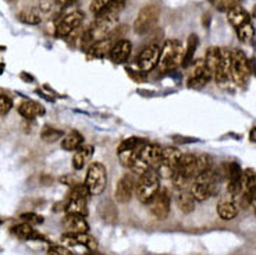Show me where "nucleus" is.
<instances>
[{
  "mask_svg": "<svg viewBox=\"0 0 256 255\" xmlns=\"http://www.w3.org/2000/svg\"><path fill=\"white\" fill-rule=\"evenodd\" d=\"M118 26V16H95L86 31L84 32L82 45H92L98 40H102L114 32Z\"/></svg>",
  "mask_w": 256,
  "mask_h": 255,
  "instance_id": "f257e3e1",
  "label": "nucleus"
},
{
  "mask_svg": "<svg viewBox=\"0 0 256 255\" xmlns=\"http://www.w3.org/2000/svg\"><path fill=\"white\" fill-rule=\"evenodd\" d=\"M184 52H186V48L182 46L180 40H166L163 48H162L159 64H158L160 72H173L178 66L182 64Z\"/></svg>",
  "mask_w": 256,
  "mask_h": 255,
  "instance_id": "f03ea898",
  "label": "nucleus"
},
{
  "mask_svg": "<svg viewBox=\"0 0 256 255\" xmlns=\"http://www.w3.org/2000/svg\"><path fill=\"white\" fill-rule=\"evenodd\" d=\"M160 190V176L156 169L146 170L144 174L140 176V180L135 186V196L138 201L142 204H149L150 200L156 196Z\"/></svg>",
  "mask_w": 256,
  "mask_h": 255,
  "instance_id": "7ed1b4c3",
  "label": "nucleus"
},
{
  "mask_svg": "<svg viewBox=\"0 0 256 255\" xmlns=\"http://www.w3.org/2000/svg\"><path fill=\"white\" fill-rule=\"evenodd\" d=\"M162 10L158 4H146L140 10L134 21V32L136 35H146L158 26Z\"/></svg>",
  "mask_w": 256,
  "mask_h": 255,
  "instance_id": "20e7f679",
  "label": "nucleus"
},
{
  "mask_svg": "<svg viewBox=\"0 0 256 255\" xmlns=\"http://www.w3.org/2000/svg\"><path fill=\"white\" fill-rule=\"evenodd\" d=\"M85 186L92 196H98L106 190L108 186V170L100 162H92L85 177Z\"/></svg>",
  "mask_w": 256,
  "mask_h": 255,
  "instance_id": "39448f33",
  "label": "nucleus"
},
{
  "mask_svg": "<svg viewBox=\"0 0 256 255\" xmlns=\"http://www.w3.org/2000/svg\"><path fill=\"white\" fill-rule=\"evenodd\" d=\"M146 144L148 141H145L144 138L130 137L127 140H124L117 148V155H118V159H120L122 166L130 169V166L132 164V162L136 158L140 156V154H141Z\"/></svg>",
  "mask_w": 256,
  "mask_h": 255,
  "instance_id": "423d86ee",
  "label": "nucleus"
},
{
  "mask_svg": "<svg viewBox=\"0 0 256 255\" xmlns=\"http://www.w3.org/2000/svg\"><path fill=\"white\" fill-rule=\"evenodd\" d=\"M90 191L85 184H77L72 187L68 202L66 205L67 214H77V215H88V200H90Z\"/></svg>",
  "mask_w": 256,
  "mask_h": 255,
  "instance_id": "0eeeda50",
  "label": "nucleus"
},
{
  "mask_svg": "<svg viewBox=\"0 0 256 255\" xmlns=\"http://www.w3.org/2000/svg\"><path fill=\"white\" fill-rule=\"evenodd\" d=\"M181 156H182V152L176 146L163 148V156H162V160L156 168V172L159 173V176L162 178H172L177 168H178Z\"/></svg>",
  "mask_w": 256,
  "mask_h": 255,
  "instance_id": "6e6552de",
  "label": "nucleus"
},
{
  "mask_svg": "<svg viewBox=\"0 0 256 255\" xmlns=\"http://www.w3.org/2000/svg\"><path fill=\"white\" fill-rule=\"evenodd\" d=\"M231 58H232V64H231V80L241 86L244 85L248 78H250V62L246 59V56L244 54L241 50H231Z\"/></svg>",
  "mask_w": 256,
  "mask_h": 255,
  "instance_id": "1a4fd4ad",
  "label": "nucleus"
},
{
  "mask_svg": "<svg viewBox=\"0 0 256 255\" xmlns=\"http://www.w3.org/2000/svg\"><path fill=\"white\" fill-rule=\"evenodd\" d=\"M85 14L80 10L71 12V13L63 16L56 24V36L58 38H66L77 30L78 26L82 24Z\"/></svg>",
  "mask_w": 256,
  "mask_h": 255,
  "instance_id": "9d476101",
  "label": "nucleus"
},
{
  "mask_svg": "<svg viewBox=\"0 0 256 255\" xmlns=\"http://www.w3.org/2000/svg\"><path fill=\"white\" fill-rule=\"evenodd\" d=\"M160 52H162V49L156 44H150L146 48H144V50L136 58V67L144 72H152L159 64Z\"/></svg>",
  "mask_w": 256,
  "mask_h": 255,
  "instance_id": "9b49d317",
  "label": "nucleus"
},
{
  "mask_svg": "<svg viewBox=\"0 0 256 255\" xmlns=\"http://www.w3.org/2000/svg\"><path fill=\"white\" fill-rule=\"evenodd\" d=\"M170 206H172V196H170V192L166 188H160L149 202L150 212L154 214V218H158L160 220L166 219L168 216Z\"/></svg>",
  "mask_w": 256,
  "mask_h": 255,
  "instance_id": "f8f14e48",
  "label": "nucleus"
},
{
  "mask_svg": "<svg viewBox=\"0 0 256 255\" xmlns=\"http://www.w3.org/2000/svg\"><path fill=\"white\" fill-rule=\"evenodd\" d=\"M135 186H136V183H135L134 177L131 176V174H128V173H126V174L117 182V184H116V201L120 204L130 202L131 198H132V194L135 192Z\"/></svg>",
  "mask_w": 256,
  "mask_h": 255,
  "instance_id": "ddd939ff",
  "label": "nucleus"
},
{
  "mask_svg": "<svg viewBox=\"0 0 256 255\" xmlns=\"http://www.w3.org/2000/svg\"><path fill=\"white\" fill-rule=\"evenodd\" d=\"M231 64H232V58H231V50L228 49H222V58L218 66V70L214 74V81L220 86H226L231 80Z\"/></svg>",
  "mask_w": 256,
  "mask_h": 255,
  "instance_id": "4468645a",
  "label": "nucleus"
},
{
  "mask_svg": "<svg viewBox=\"0 0 256 255\" xmlns=\"http://www.w3.org/2000/svg\"><path fill=\"white\" fill-rule=\"evenodd\" d=\"M227 177H228V187L227 192L232 196L241 194V177H242V169L237 162H232L227 168Z\"/></svg>",
  "mask_w": 256,
  "mask_h": 255,
  "instance_id": "2eb2a0df",
  "label": "nucleus"
},
{
  "mask_svg": "<svg viewBox=\"0 0 256 255\" xmlns=\"http://www.w3.org/2000/svg\"><path fill=\"white\" fill-rule=\"evenodd\" d=\"M63 242H70L71 246H84L90 251L98 250V242L95 237L88 234V232L84 233H66L63 236Z\"/></svg>",
  "mask_w": 256,
  "mask_h": 255,
  "instance_id": "dca6fc26",
  "label": "nucleus"
},
{
  "mask_svg": "<svg viewBox=\"0 0 256 255\" xmlns=\"http://www.w3.org/2000/svg\"><path fill=\"white\" fill-rule=\"evenodd\" d=\"M131 50H132V44L130 40H117L112 48V50H110L109 58L114 64H122L128 60L130 54H131Z\"/></svg>",
  "mask_w": 256,
  "mask_h": 255,
  "instance_id": "f3484780",
  "label": "nucleus"
},
{
  "mask_svg": "<svg viewBox=\"0 0 256 255\" xmlns=\"http://www.w3.org/2000/svg\"><path fill=\"white\" fill-rule=\"evenodd\" d=\"M241 194L248 202H252L256 198V172L252 169H246L242 172L241 177Z\"/></svg>",
  "mask_w": 256,
  "mask_h": 255,
  "instance_id": "a211bd4d",
  "label": "nucleus"
},
{
  "mask_svg": "<svg viewBox=\"0 0 256 255\" xmlns=\"http://www.w3.org/2000/svg\"><path fill=\"white\" fill-rule=\"evenodd\" d=\"M208 82H209V78H208V76H206L204 59L196 60L195 64H194V68H192L190 80H188V86H190V88L199 90V88L205 86Z\"/></svg>",
  "mask_w": 256,
  "mask_h": 255,
  "instance_id": "6ab92c4d",
  "label": "nucleus"
},
{
  "mask_svg": "<svg viewBox=\"0 0 256 255\" xmlns=\"http://www.w3.org/2000/svg\"><path fill=\"white\" fill-rule=\"evenodd\" d=\"M216 184L213 183H202L198 180H194L190 186V192L195 198L196 202H205L206 200H209L213 192H214Z\"/></svg>",
  "mask_w": 256,
  "mask_h": 255,
  "instance_id": "aec40b11",
  "label": "nucleus"
},
{
  "mask_svg": "<svg viewBox=\"0 0 256 255\" xmlns=\"http://www.w3.org/2000/svg\"><path fill=\"white\" fill-rule=\"evenodd\" d=\"M220 58H222V49H218V48H209L208 49L204 63H205V72L209 81L214 78L218 66L220 63Z\"/></svg>",
  "mask_w": 256,
  "mask_h": 255,
  "instance_id": "412c9836",
  "label": "nucleus"
},
{
  "mask_svg": "<svg viewBox=\"0 0 256 255\" xmlns=\"http://www.w3.org/2000/svg\"><path fill=\"white\" fill-rule=\"evenodd\" d=\"M63 224L67 229V233H84L90 230V226L84 219V216L77 214H67V216L64 218Z\"/></svg>",
  "mask_w": 256,
  "mask_h": 255,
  "instance_id": "4be33fe9",
  "label": "nucleus"
},
{
  "mask_svg": "<svg viewBox=\"0 0 256 255\" xmlns=\"http://www.w3.org/2000/svg\"><path fill=\"white\" fill-rule=\"evenodd\" d=\"M141 156L145 159V162L149 164V168L156 169L158 164H160V160H162V156H163V148L158 144H149L148 142L145 148L142 150Z\"/></svg>",
  "mask_w": 256,
  "mask_h": 255,
  "instance_id": "5701e85b",
  "label": "nucleus"
},
{
  "mask_svg": "<svg viewBox=\"0 0 256 255\" xmlns=\"http://www.w3.org/2000/svg\"><path fill=\"white\" fill-rule=\"evenodd\" d=\"M117 40H113L112 35L102 40H98V42L90 46V56L95 58V59H103V58L109 56L110 50H112V48H113Z\"/></svg>",
  "mask_w": 256,
  "mask_h": 255,
  "instance_id": "b1692460",
  "label": "nucleus"
},
{
  "mask_svg": "<svg viewBox=\"0 0 256 255\" xmlns=\"http://www.w3.org/2000/svg\"><path fill=\"white\" fill-rule=\"evenodd\" d=\"M94 155V146L92 145H81L72 156V168L76 170H82L86 164H90V158Z\"/></svg>",
  "mask_w": 256,
  "mask_h": 255,
  "instance_id": "393cba45",
  "label": "nucleus"
},
{
  "mask_svg": "<svg viewBox=\"0 0 256 255\" xmlns=\"http://www.w3.org/2000/svg\"><path fill=\"white\" fill-rule=\"evenodd\" d=\"M230 196V194H228ZM234 198L236 196H227V198H223L218 205V216L223 219V220H232L238 214L237 205L234 202Z\"/></svg>",
  "mask_w": 256,
  "mask_h": 255,
  "instance_id": "a878e982",
  "label": "nucleus"
},
{
  "mask_svg": "<svg viewBox=\"0 0 256 255\" xmlns=\"http://www.w3.org/2000/svg\"><path fill=\"white\" fill-rule=\"evenodd\" d=\"M42 16L44 12L40 7H26L17 14L18 20L28 26H39L42 22Z\"/></svg>",
  "mask_w": 256,
  "mask_h": 255,
  "instance_id": "bb28decb",
  "label": "nucleus"
},
{
  "mask_svg": "<svg viewBox=\"0 0 256 255\" xmlns=\"http://www.w3.org/2000/svg\"><path fill=\"white\" fill-rule=\"evenodd\" d=\"M13 233L21 240H42V242H45V237L38 233L32 228L31 223L28 222H22L17 226H14Z\"/></svg>",
  "mask_w": 256,
  "mask_h": 255,
  "instance_id": "cd10ccee",
  "label": "nucleus"
},
{
  "mask_svg": "<svg viewBox=\"0 0 256 255\" xmlns=\"http://www.w3.org/2000/svg\"><path fill=\"white\" fill-rule=\"evenodd\" d=\"M18 113L24 118H38L45 114V108L40 105L39 102H34V100H26L22 104H20L18 106Z\"/></svg>",
  "mask_w": 256,
  "mask_h": 255,
  "instance_id": "c85d7f7f",
  "label": "nucleus"
},
{
  "mask_svg": "<svg viewBox=\"0 0 256 255\" xmlns=\"http://www.w3.org/2000/svg\"><path fill=\"white\" fill-rule=\"evenodd\" d=\"M176 202H177V206L181 212L184 214H191L196 208V201L195 198L192 196V194L190 191L186 190H178L177 192V196H176Z\"/></svg>",
  "mask_w": 256,
  "mask_h": 255,
  "instance_id": "c756f323",
  "label": "nucleus"
},
{
  "mask_svg": "<svg viewBox=\"0 0 256 255\" xmlns=\"http://www.w3.org/2000/svg\"><path fill=\"white\" fill-rule=\"evenodd\" d=\"M227 20H228V22H230L231 26L238 28V26H241L242 24L250 21V14L245 12L244 7H241L238 4V6L232 7V8H230V10L227 12Z\"/></svg>",
  "mask_w": 256,
  "mask_h": 255,
  "instance_id": "7c9ffc66",
  "label": "nucleus"
},
{
  "mask_svg": "<svg viewBox=\"0 0 256 255\" xmlns=\"http://www.w3.org/2000/svg\"><path fill=\"white\" fill-rule=\"evenodd\" d=\"M81 145H84V136L78 131H70L62 140V148L64 150H77Z\"/></svg>",
  "mask_w": 256,
  "mask_h": 255,
  "instance_id": "2f4dec72",
  "label": "nucleus"
},
{
  "mask_svg": "<svg viewBox=\"0 0 256 255\" xmlns=\"http://www.w3.org/2000/svg\"><path fill=\"white\" fill-rule=\"evenodd\" d=\"M196 48H198V36L195 34H192L188 38L186 52H184V60H182V66L184 67H188L194 62V54H195Z\"/></svg>",
  "mask_w": 256,
  "mask_h": 255,
  "instance_id": "473e14b6",
  "label": "nucleus"
},
{
  "mask_svg": "<svg viewBox=\"0 0 256 255\" xmlns=\"http://www.w3.org/2000/svg\"><path fill=\"white\" fill-rule=\"evenodd\" d=\"M237 35L238 38L242 40L244 44H250V42H252L254 36H255V28L250 24V21L245 22V24H242L241 26H238Z\"/></svg>",
  "mask_w": 256,
  "mask_h": 255,
  "instance_id": "72a5a7b5",
  "label": "nucleus"
},
{
  "mask_svg": "<svg viewBox=\"0 0 256 255\" xmlns=\"http://www.w3.org/2000/svg\"><path fill=\"white\" fill-rule=\"evenodd\" d=\"M40 137H42V140L45 142H54V141H58V140L63 137V131L58 130V128H53V127H45L42 130Z\"/></svg>",
  "mask_w": 256,
  "mask_h": 255,
  "instance_id": "f704fd0d",
  "label": "nucleus"
},
{
  "mask_svg": "<svg viewBox=\"0 0 256 255\" xmlns=\"http://www.w3.org/2000/svg\"><path fill=\"white\" fill-rule=\"evenodd\" d=\"M212 164H213V160L209 155H206V154L198 155L196 156V176L206 170L212 169Z\"/></svg>",
  "mask_w": 256,
  "mask_h": 255,
  "instance_id": "c9c22d12",
  "label": "nucleus"
},
{
  "mask_svg": "<svg viewBox=\"0 0 256 255\" xmlns=\"http://www.w3.org/2000/svg\"><path fill=\"white\" fill-rule=\"evenodd\" d=\"M112 2H114V0H92L90 6V13L94 16H99L103 10H106L110 6Z\"/></svg>",
  "mask_w": 256,
  "mask_h": 255,
  "instance_id": "e433bc0d",
  "label": "nucleus"
},
{
  "mask_svg": "<svg viewBox=\"0 0 256 255\" xmlns=\"http://www.w3.org/2000/svg\"><path fill=\"white\" fill-rule=\"evenodd\" d=\"M241 0H214V6L218 7L220 12H228L232 7L238 6Z\"/></svg>",
  "mask_w": 256,
  "mask_h": 255,
  "instance_id": "4c0bfd02",
  "label": "nucleus"
},
{
  "mask_svg": "<svg viewBox=\"0 0 256 255\" xmlns=\"http://www.w3.org/2000/svg\"><path fill=\"white\" fill-rule=\"evenodd\" d=\"M13 108V100L8 98L7 95H2L0 94V114H7Z\"/></svg>",
  "mask_w": 256,
  "mask_h": 255,
  "instance_id": "58836bf2",
  "label": "nucleus"
},
{
  "mask_svg": "<svg viewBox=\"0 0 256 255\" xmlns=\"http://www.w3.org/2000/svg\"><path fill=\"white\" fill-rule=\"evenodd\" d=\"M48 254L52 255H71L70 250L66 248L63 246H58V244H52L49 246V248H48Z\"/></svg>",
  "mask_w": 256,
  "mask_h": 255,
  "instance_id": "ea45409f",
  "label": "nucleus"
},
{
  "mask_svg": "<svg viewBox=\"0 0 256 255\" xmlns=\"http://www.w3.org/2000/svg\"><path fill=\"white\" fill-rule=\"evenodd\" d=\"M21 219L24 220V222L31 223V224H39V223L44 222V218L42 216L36 215V214H22L21 215Z\"/></svg>",
  "mask_w": 256,
  "mask_h": 255,
  "instance_id": "a19ab883",
  "label": "nucleus"
},
{
  "mask_svg": "<svg viewBox=\"0 0 256 255\" xmlns=\"http://www.w3.org/2000/svg\"><path fill=\"white\" fill-rule=\"evenodd\" d=\"M80 0H53V4L58 7V10L66 8V7L71 6V4H76Z\"/></svg>",
  "mask_w": 256,
  "mask_h": 255,
  "instance_id": "79ce46f5",
  "label": "nucleus"
},
{
  "mask_svg": "<svg viewBox=\"0 0 256 255\" xmlns=\"http://www.w3.org/2000/svg\"><path fill=\"white\" fill-rule=\"evenodd\" d=\"M250 138L254 142H256V127L255 128H252V131L250 132Z\"/></svg>",
  "mask_w": 256,
  "mask_h": 255,
  "instance_id": "37998d69",
  "label": "nucleus"
},
{
  "mask_svg": "<svg viewBox=\"0 0 256 255\" xmlns=\"http://www.w3.org/2000/svg\"><path fill=\"white\" fill-rule=\"evenodd\" d=\"M0 223H2V220H0Z\"/></svg>",
  "mask_w": 256,
  "mask_h": 255,
  "instance_id": "c03bdc74",
  "label": "nucleus"
}]
</instances>
